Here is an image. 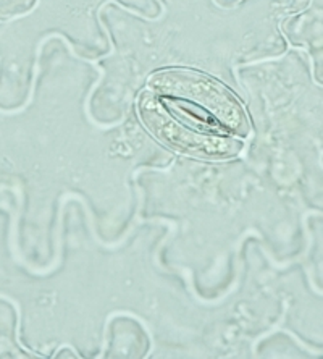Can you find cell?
<instances>
[{
    "label": "cell",
    "instance_id": "cell-1",
    "mask_svg": "<svg viewBox=\"0 0 323 359\" xmlns=\"http://www.w3.org/2000/svg\"><path fill=\"white\" fill-rule=\"evenodd\" d=\"M139 112L167 146L209 159L236 154L249 130L240 102L226 89L189 72L153 78Z\"/></svg>",
    "mask_w": 323,
    "mask_h": 359
}]
</instances>
